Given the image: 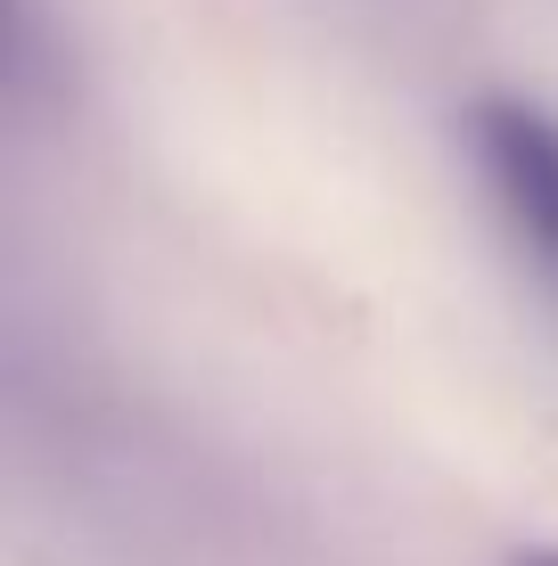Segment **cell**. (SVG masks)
Wrapping results in <instances>:
<instances>
[{
	"mask_svg": "<svg viewBox=\"0 0 558 566\" xmlns=\"http://www.w3.org/2000/svg\"><path fill=\"white\" fill-rule=\"evenodd\" d=\"M509 566H558V542H526V551H509Z\"/></svg>",
	"mask_w": 558,
	"mask_h": 566,
	"instance_id": "cell-2",
	"label": "cell"
},
{
	"mask_svg": "<svg viewBox=\"0 0 558 566\" xmlns=\"http://www.w3.org/2000/svg\"><path fill=\"white\" fill-rule=\"evenodd\" d=\"M468 140H476V165H485L509 230L526 239V255L558 287V115L526 107V99H476Z\"/></svg>",
	"mask_w": 558,
	"mask_h": 566,
	"instance_id": "cell-1",
	"label": "cell"
}]
</instances>
